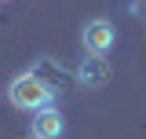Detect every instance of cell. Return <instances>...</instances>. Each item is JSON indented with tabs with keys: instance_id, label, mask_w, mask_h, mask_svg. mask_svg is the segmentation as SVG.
Segmentation results:
<instances>
[{
	"instance_id": "obj_1",
	"label": "cell",
	"mask_w": 146,
	"mask_h": 139,
	"mask_svg": "<svg viewBox=\"0 0 146 139\" xmlns=\"http://www.w3.org/2000/svg\"><path fill=\"white\" fill-rule=\"evenodd\" d=\"M7 99L15 110L22 114H36L40 106H51L55 103V88L44 81V77H36V73H18L15 81L7 84Z\"/></svg>"
},
{
	"instance_id": "obj_2",
	"label": "cell",
	"mask_w": 146,
	"mask_h": 139,
	"mask_svg": "<svg viewBox=\"0 0 146 139\" xmlns=\"http://www.w3.org/2000/svg\"><path fill=\"white\" fill-rule=\"evenodd\" d=\"M113 40H117V29H113L110 18H91L88 26L80 29V44H84L88 55H110Z\"/></svg>"
},
{
	"instance_id": "obj_3",
	"label": "cell",
	"mask_w": 146,
	"mask_h": 139,
	"mask_svg": "<svg viewBox=\"0 0 146 139\" xmlns=\"http://www.w3.org/2000/svg\"><path fill=\"white\" fill-rule=\"evenodd\" d=\"M29 128H33V139H62L66 136V117L51 103V106H40L33 117H29Z\"/></svg>"
},
{
	"instance_id": "obj_4",
	"label": "cell",
	"mask_w": 146,
	"mask_h": 139,
	"mask_svg": "<svg viewBox=\"0 0 146 139\" xmlns=\"http://www.w3.org/2000/svg\"><path fill=\"white\" fill-rule=\"evenodd\" d=\"M77 81L88 88H102L110 81V62L106 55H91V59H84L80 66H77Z\"/></svg>"
}]
</instances>
